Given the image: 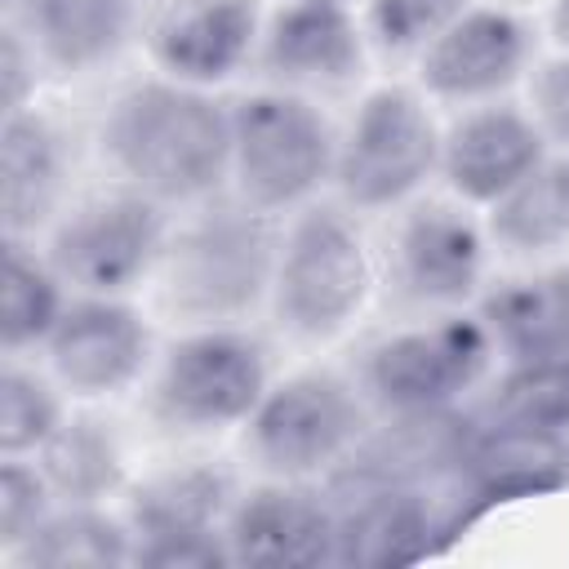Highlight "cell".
<instances>
[{
    "label": "cell",
    "mask_w": 569,
    "mask_h": 569,
    "mask_svg": "<svg viewBox=\"0 0 569 569\" xmlns=\"http://www.w3.org/2000/svg\"><path fill=\"white\" fill-rule=\"evenodd\" d=\"M116 182L160 204H200L231 187V102L169 76L124 84L98 120Z\"/></svg>",
    "instance_id": "obj_1"
},
{
    "label": "cell",
    "mask_w": 569,
    "mask_h": 569,
    "mask_svg": "<svg viewBox=\"0 0 569 569\" xmlns=\"http://www.w3.org/2000/svg\"><path fill=\"white\" fill-rule=\"evenodd\" d=\"M280 218L218 191L169 231L160 258V302L182 325H240L271 302Z\"/></svg>",
    "instance_id": "obj_2"
},
{
    "label": "cell",
    "mask_w": 569,
    "mask_h": 569,
    "mask_svg": "<svg viewBox=\"0 0 569 569\" xmlns=\"http://www.w3.org/2000/svg\"><path fill=\"white\" fill-rule=\"evenodd\" d=\"M373 280L378 271L356 213L342 200H311L280 231L267 307L289 338L329 342L365 311Z\"/></svg>",
    "instance_id": "obj_3"
},
{
    "label": "cell",
    "mask_w": 569,
    "mask_h": 569,
    "mask_svg": "<svg viewBox=\"0 0 569 569\" xmlns=\"http://www.w3.org/2000/svg\"><path fill=\"white\" fill-rule=\"evenodd\" d=\"M267 387L271 351L253 329L187 325L151 369L147 418L169 436H218L244 427Z\"/></svg>",
    "instance_id": "obj_4"
},
{
    "label": "cell",
    "mask_w": 569,
    "mask_h": 569,
    "mask_svg": "<svg viewBox=\"0 0 569 569\" xmlns=\"http://www.w3.org/2000/svg\"><path fill=\"white\" fill-rule=\"evenodd\" d=\"M338 129L293 89L262 84L231 98V191L267 213H293L333 182Z\"/></svg>",
    "instance_id": "obj_5"
},
{
    "label": "cell",
    "mask_w": 569,
    "mask_h": 569,
    "mask_svg": "<svg viewBox=\"0 0 569 569\" xmlns=\"http://www.w3.org/2000/svg\"><path fill=\"white\" fill-rule=\"evenodd\" d=\"M373 422V405L365 400L356 373L342 369H298L271 378L267 396L249 413L244 453L262 476L289 480H325L347 462L360 436Z\"/></svg>",
    "instance_id": "obj_6"
},
{
    "label": "cell",
    "mask_w": 569,
    "mask_h": 569,
    "mask_svg": "<svg viewBox=\"0 0 569 569\" xmlns=\"http://www.w3.org/2000/svg\"><path fill=\"white\" fill-rule=\"evenodd\" d=\"M440 124L418 84L369 89L338 133L333 191L351 213L405 209L440 173Z\"/></svg>",
    "instance_id": "obj_7"
},
{
    "label": "cell",
    "mask_w": 569,
    "mask_h": 569,
    "mask_svg": "<svg viewBox=\"0 0 569 569\" xmlns=\"http://www.w3.org/2000/svg\"><path fill=\"white\" fill-rule=\"evenodd\" d=\"M498 347L476 311H436L378 333L356 356V382L373 413L462 405L489 373Z\"/></svg>",
    "instance_id": "obj_8"
},
{
    "label": "cell",
    "mask_w": 569,
    "mask_h": 569,
    "mask_svg": "<svg viewBox=\"0 0 569 569\" xmlns=\"http://www.w3.org/2000/svg\"><path fill=\"white\" fill-rule=\"evenodd\" d=\"M240 498L236 471L213 458H187L147 471L124 489L133 565L151 569H231L227 516Z\"/></svg>",
    "instance_id": "obj_9"
},
{
    "label": "cell",
    "mask_w": 569,
    "mask_h": 569,
    "mask_svg": "<svg viewBox=\"0 0 569 569\" xmlns=\"http://www.w3.org/2000/svg\"><path fill=\"white\" fill-rule=\"evenodd\" d=\"M169 231V204L116 182L62 209L49 227L44 253L71 293L129 298L147 276L160 271Z\"/></svg>",
    "instance_id": "obj_10"
},
{
    "label": "cell",
    "mask_w": 569,
    "mask_h": 569,
    "mask_svg": "<svg viewBox=\"0 0 569 569\" xmlns=\"http://www.w3.org/2000/svg\"><path fill=\"white\" fill-rule=\"evenodd\" d=\"M489 231L467 200H409L387 236L382 289L400 311H462L485 289Z\"/></svg>",
    "instance_id": "obj_11"
},
{
    "label": "cell",
    "mask_w": 569,
    "mask_h": 569,
    "mask_svg": "<svg viewBox=\"0 0 569 569\" xmlns=\"http://www.w3.org/2000/svg\"><path fill=\"white\" fill-rule=\"evenodd\" d=\"M569 489V436L485 418L462 449V462L449 480V529L453 538L485 520L498 507H516L529 498H551Z\"/></svg>",
    "instance_id": "obj_12"
},
{
    "label": "cell",
    "mask_w": 569,
    "mask_h": 569,
    "mask_svg": "<svg viewBox=\"0 0 569 569\" xmlns=\"http://www.w3.org/2000/svg\"><path fill=\"white\" fill-rule=\"evenodd\" d=\"M62 391L102 400L129 391L151 369V325L120 293H71L62 320L40 347Z\"/></svg>",
    "instance_id": "obj_13"
},
{
    "label": "cell",
    "mask_w": 569,
    "mask_h": 569,
    "mask_svg": "<svg viewBox=\"0 0 569 569\" xmlns=\"http://www.w3.org/2000/svg\"><path fill=\"white\" fill-rule=\"evenodd\" d=\"M369 62L365 22L351 4L333 0H280L258 36L253 67L267 84L293 93H347Z\"/></svg>",
    "instance_id": "obj_14"
},
{
    "label": "cell",
    "mask_w": 569,
    "mask_h": 569,
    "mask_svg": "<svg viewBox=\"0 0 569 569\" xmlns=\"http://www.w3.org/2000/svg\"><path fill=\"white\" fill-rule=\"evenodd\" d=\"M227 542L236 565L253 569H320L333 565L338 507L329 485L267 476L240 489L227 516Z\"/></svg>",
    "instance_id": "obj_15"
},
{
    "label": "cell",
    "mask_w": 569,
    "mask_h": 569,
    "mask_svg": "<svg viewBox=\"0 0 569 569\" xmlns=\"http://www.w3.org/2000/svg\"><path fill=\"white\" fill-rule=\"evenodd\" d=\"M338 507V569H400L440 551L449 529V498L422 485H329Z\"/></svg>",
    "instance_id": "obj_16"
},
{
    "label": "cell",
    "mask_w": 569,
    "mask_h": 569,
    "mask_svg": "<svg viewBox=\"0 0 569 569\" xmlns=\"http://www.w3.org/2000/svg\"><path fill=\"white\" fill-rule=\"evenodd\" d=\"M533 27L511 4H471L418 53V89L440 102H493L525 71Z\"/></svg>",
    "instance_id": "obj_17"
},
{
    "label": "cell",
    "mask_w": 569,
    "mask_h": 569,
    "mask_svg": "<svg viewBox=\"0 0 569 569\" xmlns=\"http://www.w3.org/2000/svg\"><path fill=\"white\" fill-rule=\"evenodd\" d=\"M262 22V0H160L142 27V44L160 76L218 89L253 62Z\"/></svg>",
    "instance_id": "obj_18"
},
{
    "label": "cell",
    "mask_w": 569,
    "mask_h": 569,
    "mask_svg": "<svg viewBox=\"0 0 569 569\" xmlns=\"http://www.w3.org/2000/svg\"><path fill=\"white\" fill-rule=\"evenodd\" d=\"M480 413L462 405L449 409H413V413H373L360 445L347 453L325 485H422L449 489L462 449L471 445Z\"/></svg>",
    "instance_id": "obj_19"
},
{
    "label": "cell",
    "mask_w": 569,
    "mask_h": 569,
    "mask_svg": "<svg viewBox=\"0 0 569 569\" xmlns=\"http://www.w3.org/2000/svg\"><path fill=\"white\" fill-rule=\"evenodd\" d=\"M551 156L547 133L507 98L462 107L440 133V178L467 204H493Z\"/></svg>",
    "instance_id": "obj_20"
},
{
    "label": "cell",
    "mask_w": 569,
    "mask_h": 569,
    "mask_svg": "<svg viewBox=\"0 0 569 569\" xmlns=\"http://www.w3.org/2000/svg\"><path fill=\"white\" fill-rule=\"evenodd\" d=\"M67 191V138L53 116L22 107L0 116V227L4 236L36 240L53 227Z\"/></svg>",
    "instance_id": "obj_21"
},
{
    "label": "cell",
    "mask_w": 569,
    "mask_h": 569,
    "mask_svg": "<svg viewBox=\"0 0 569 569\" xmlns=\"http://www.w3.org/2000/svg\"><path fill=\"white\" fill-rule=\"evenodd\" d=\"M9 13L40 67L58 76H89L116 62L138 31V0H13Z\"/></svg>",
    "instance_id": "obj_22"
},
{
    "label": "cell",
    "mask_w": 569,
    "mask_h": 569,
    "mask_svg": "<svg viewBox=\"0 0 569 569\" xmlns=\"http://www.w3.org/2000/svg\"><path fill=\"white\" fill-rule=\"evenodd\" d=\"M476 316L485 320L507 365L565 356L569 351V262L507 276L480 289Z\"/></svg>",
    "instance_id": "obj_23"
},
{
    "label": "cell",
    "mask_w": 569,
    "mask_h": 569,
    "mask_svg": "<svg viewBox=\"0 0 569 569\" xmlns=\"http://www.w3.org/2000/svg\"><path fill=\"white\" fill-rule=\"evenodd\" d=\"M58 502H107L129 489L124 440L102 413H67L62 427L31 453Z\"/></svg>",
    "instance_id": "obj_24"
},
{
    "label": "cell",
    "mask_w": 569,
    "mask_h": 569,
    "mask_svg": "<svg viewBox=\"0 0 569 569\" xmlns=\"http://www.w3.org/2000/svg\"><path fill=\"white\" fill-rule=\"evenodd\" d=\"M489 244L511 258H551L569 249V151H551L485 213Z\"/></svg>",
    "instance_id": "obj_25"
},
{
    "label": "cell",
    "mask_w": 569,
    "mask_h": 569,
    "mask_svg": "<svg viewBox=\"0 0 569 569\" xmlns=\"http://www.w3.org/2000/svg\"><path fill=\"white\" fill-rule=\"evenodd\" d=\"M4 560L22 569H120L133 565V529L107 502H58Z\"/></svg>",
    "instance_id": "obj_26"
},
{
    "label": "cell",
    "mask_w": 569,
    "mask_h": 569,
    "mask_svg": "<svg viewBox=\"0 0 569 569\" xmlns=\"http://www.w3.org/2000/svg\"><path fill=\"white\" fill-rule=\"evenodd\" d=\"M4 298H0V347L4 356H27L49 342L53 325L67 311V280L22 236H4Z\"/></svg>",
    "instance_id": "obj_27"
},
{
    "label": "cell",
    "mask_w": 569,
    "mask_h": 569,
    "mask_svg": "<svg viewBox=\"0 0 569 569\" xmlns=\"http://www.w3.org/2000/svg\"><path fill=\"white\" fill-rule=\"evenodd\" d=\"M67 418L62 387L53 373H40L22 356H4L0 369V453L31 458Z\"/></svg>",
    "instance_id": "obj_28"
},
{
    "label": "cell",
    "mask_w": 569,
    "mask_h": 569,
    "mask_svg": "<svg viewBox=\"0 0 569 569\" xmlns=\"http://www.w3.org/2000/svg\"><path fill=\"white\" fill-rule=\"evenodd\" d=\"M485 418L529 422L569 436V351L507 365L485 396Z\"/></svg>",
    "instance_id": "obj_29"
},
{
    "label": "cell",
    "mask_w": 569,
    "mask_h": 569,
    "mask_svg": "<svg viewBox=\"0 0 569 569\" xmlns=\"http://www.w3.org/2000/svg\"><path fill=\"white\" fill-rule=\"evenodd\" d=\"M476 0H365V36L369 49L387 58H418L453 18H462Z\"/></svg>",
    "instance_id": "obj_30"
},
{
    "label": "cell",
    "mask_w": 569,
    "mask_h": 569,
    "mask_svg": "<svg viewBox=\"0 0 569 569\" xmlns=\"http://www.w3.org/2000/svg\"><path fill=\"white\" fill-rule=\"evenodd\" d=\"M53 507L58 498L44 471L36 467V458H4L0 462V556H13Z\"/></svg>",
    "instance_id": "obj_31"
},
{
    "label": "cell",
    "mask_w": 569,
    "mask_h": 569,
    "mask_svg": "<svg viewBox=\"0 0 569 569\" xmlns=\"http://www.w3.org/2000/svg\"><path fill=\"white\" fill-rule=\"evenodd\" d=\"M529 116L547 133V142L569 151V53L542 58L529 71Z\"/></svg>",
    "instance_id": "obj_32"
},
{
    "label": "cell",
    "mask_w": 569,
    "mask_h": 569,
    "mask_svg": "<svg viewBox=\"0 0 569 569\" xmlns=\"http://www.w3.org/2000/svg\"><path fill=\"white\" fill-rule=\"evenodd\" d=\"M36 49L31 40L22 36L18 22H4L0 31V116H13L22 107H36L31 93H36Z\"/></svg>",
    "instance_id": "obj_33"
},
{
    "label": "cell",
    "mask_w": 569,
    "mask_h": 569,
    "mask_svg": "<svg viewBox=\"0 0 569 569\" xmlns=\"http://www.w3.org/2000/svg\"><path fill=\"white\" fill-rule=\"evenodd\" d=\"M551 40L569 53V0H551Z\"/></svg>",
    "instance_id": "obj_34"
},
{
    "label": "cell",
    "mask_w": 569,
    "mask_h": 569,
    "mask_svg": "<svg viewBox=\"0 0 569 569\" xmlns=\"http://www.w3.org/2000/svg\"><path fill=\"white\" fill-rule=\"evenodd\" d=\"M333 4H351V0H333Z\"/></svg>",
    "instance_id": "obj_35"
}]
</instances>
